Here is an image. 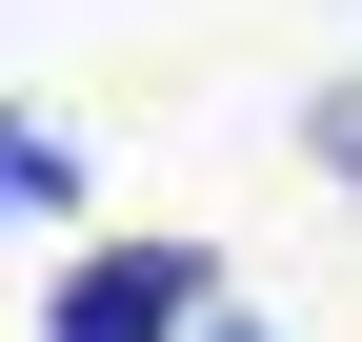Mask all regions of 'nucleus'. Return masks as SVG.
Here are the masks:
<instances>
[{
    "instance_id": "7ed1b4c3",
    "label": "nucleus",
    "mask_w": 362,
    "mask_h": 342,
    "mask_svg": "<svg viewBox=\"0 0 362 342\" xmlns=\"http://www.w3.org/2000/svg\"><path fill=\"white\" fill-rule=\"evenodd\" d=\"M202 342H262V322H202Z\"/></svg>"
},
{
    "instance_id": "f03ea898",
    "label": "nucleus",
    "mask_w": 362,
    "mask_h": 342,
    "mask_svg": "<svg viewBox=\"0 0 362 342\" xmlns=\"http://www.w3.org/2000/svg\"><path fill=\"white\" fill-rule=\"evenodd\" d=\"M302 161H322V182H362V81H342L322 121H302Z\"/></svg>"
},
{
    "instance_id": "f257e3e1",
    "label": "nucleus",
    "mask_w": 362,
    "mask_h": 342,
    "mask_svg": "<svg viewBox=\"0 0 362 342\" xmlns=\"http://www.w3.org/2000/svg\"><path fill=\"white\" fill-rule=\"evenodd\" d=\"M202 242H101V262L61 282V302H40V342H202Z\"/></svg>"
}]
</instances>
